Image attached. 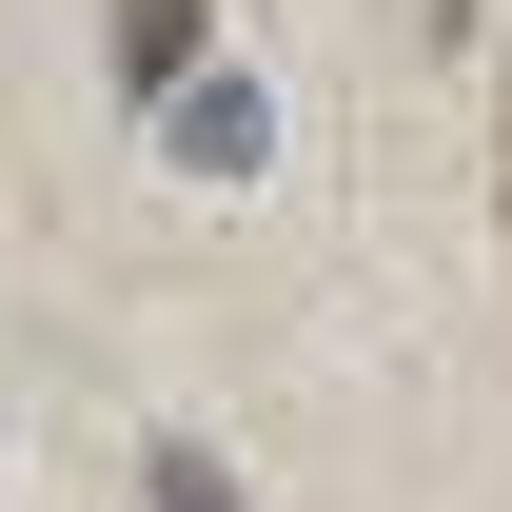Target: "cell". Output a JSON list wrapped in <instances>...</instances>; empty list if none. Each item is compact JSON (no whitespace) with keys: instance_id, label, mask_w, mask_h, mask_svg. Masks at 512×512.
<instances>
[{"instance_id":"1","label":"cell","mask_w":512,"mask_h":512,"mask_svg":"<svg viewBox=\"0 0 512 512\" xmlns=\"http://www.w3.org/2000/svg\"><path fill=\"white\" fill-rule=\"evenodd\" d=\"M197 20H217V0H119L99 40H119V79H138V99H178V79H197Z\"/></svg>"},{"instance_id":"2","label":"cell","mask_w":512,"mask_h":512,"mask_svg":"<svg viewBox=\"0 0 512 512\" xmlns=\"http://www.w3.org/2000/svg\"><path fill=\"white\" fill-rule=\"evenodd\" d=\"M138 493H158V512H237V473H217L197 434H158V453H138Z\"/></svg>"}]
</instances>
